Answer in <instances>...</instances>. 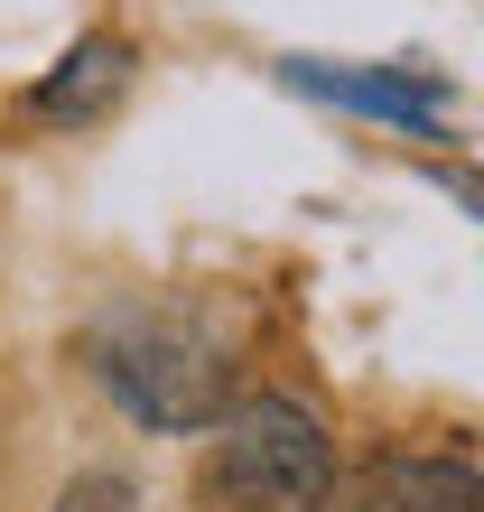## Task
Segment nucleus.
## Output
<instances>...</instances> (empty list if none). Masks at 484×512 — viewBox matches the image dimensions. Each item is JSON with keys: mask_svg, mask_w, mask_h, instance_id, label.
<instances>
[{"mask_svg": "<svg viewBox=\"0 0 484 512\" xmlns=\"http://www.w3.org/2000/svg\"><path fill=\"white\" fill-rule=\"evenodd\" d=\"M84 364H94V382L140 419V429H168V438L215 429L224 382H233L224 336H215L196 308H168V298H131V308L94 317Z\"/></svg>", "mask_w": 484, "mask_h": 512, "instance_id": "1", "label": "nucleus"}, {"mask_svg": "<svg viewBox=\"0 0 484 512\" xmlns=\"http://www.w3.org/2000/svg\"><path fill=\"white\" fill-rule=\"evenodd\" d=\"M336 485V438L308 401L289 391H252V401L215 410V457H205V494L224 512H317Z\"/></svg>", "mask_w": 484, "mask_h": 512, "instance_id": "2", "label": "nucleus"}, {"mask_svg": "<svg viewBox=\"0 0 484 512\" xmlns=\"http://www.w3.org/2000/svg\"><path fill=\"white\" fill-rule=\"evenodd\" d=\"M298 94L336 103V112H373V122H401V131H447V112H457V94H447L438 75L419 66H336V56H289L280 66Z\"/></svg>", "mask_w": 484, "mask_h": 512, "instance_id": "3", "label": "nucleus"}, {"mask_svg": "<svg viewBox=\"0 0 484 512\" xmlns=\"http://www.w3.org/2000/svg\"><path fill=\"white\" fill-rule=\"evenodd\" d=\"M121 94H131V38H84V47H66L38 75L28 112H38V122H103Z\"/></svg>", "mask_w": 484, "mask_h": 512, "instance_id": "4", "label": "nucleus"}, {"mask_svg": "<svg viewBox=\"0 0 484 512\" xmlns=\"http://www.w3.org/2000/svg\"><path fill=\"white\" fill-rule=\"evenodd\" d=\"M391 494H401V512H475V457L457 447V457H410L391 466Z\"/></svg>", "mask_w": 484, "mask_h": 512, "instance_id": "5", "label": "nucleus"}, {"mask_svg": "<svg viewBox=\"0 0 484 512\" xmlns=\"http://www.w3.org/2000/svg\"><path fill=\"white\" fill-rule=\"evenodd\" d=\"M56 512H140V485L112 475V466H94V475H75V485L56 494Z\"/></svg>", "mask_w": 484, "mask_h": 512, "instance_id": "6", "label": "nucleus"}]
</instances>
